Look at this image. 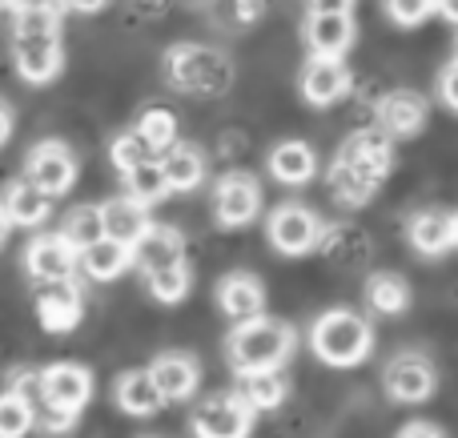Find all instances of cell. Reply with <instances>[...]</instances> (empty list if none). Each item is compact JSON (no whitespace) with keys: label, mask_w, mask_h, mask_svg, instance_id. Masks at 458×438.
Segmentation results:
<instances>
[{"label":"cell","mask_w":458,"mask_h":438,"mask_svg":"<svg viewBox=\"0 0 458 438\" xmlns=\"http://www.w3.org/2000/svg\"><path fill=\"white\" fill-rule=\"evenodd\" d=\"M137 129L157 145V153H165V149L177 145V117H174V109H165V105H149V109H141Z\"/></svg>","instance_id":"37"},{"label":"cell","mask_w":458,"mask_h":438,"mask_svg":"<svg viewBox=\"0 0 458 438\" xmlns=\"http://www.w3.org/2000/svg\"><path fill=\"white\" fill-rule=\"evenodd\" d=\"M406 238L419 249L422 257H438L451 246H458V214H446V209H422V214L411 217L406 225Z\"/></svg>","instance_id":"15"},{"label":"cell","mask_w":458,"mask_h":438,"mask_svg":"<svg viewBox=\"0 0 458 438\" xmlns=\"http://www.w3.org/2000/svg\"><path fill=\"white\" fill-rule=\"evenodd\" d=\"M149 370H153V378H157L165 402H185L201 383V370L190 354H157Z\"/></svg>","instance_id":"22"},{"label":"cell","mask_w":458,"mask_h":438,"mask_svg":"<svg viewBox=\"0 0 458 438\" xmlns=\"http://www.w3.org/2000/svg\"><path fill=\"white\" fill-rule=\"evenodd\" d=\"M13 61L29 85H48L64 69L61 32H13Z\"/></svg>","instance_id":"5"},{"label":"cell","mask_w":458,"mask_h":438,"mask_svg":"<svg viewBox=\"0 0 458 438\" xmlns=\"http://www.w3.org/2000/svg\"><path fill=\"white\" fill-rule=\"evenodd\" d=\"M306 45H310V53L342 56L354 45V16L350 13H310Z\"/></svg>","instance_id":"18"},{"label":"cell","mask_w":458,"mask_h":438,"mask_svg":"<svg viewBox=\"0 0 458 438\" xmlns=\"http://www.w3.org/2000/svg\"><path fill=\"white\" fill-rule=\"evenodd\" d=\"M253 431V407L242 399L237 391L229 394H214L198 407L193 415V434H206V438H242Z\"/></svg>","instance_id":"8"},{"label":"cell","mask_w":458,"mask_h":438,"mask_svg":"<svg viewBox=\"0 0 458 438\" xmlns=\"http://www.w3.org/2000/svg\"><path fill=\"white\" fill-rule=\"evenodd\" d=\"M113 399H117V407L125 410V415L145 418V415H157L165 394H161L153 370H125V375L117 378V386H113Z\"/></svg>","instance_id":"21"},{"label":"cell","mask_w":458,"mask_h":438,"mask_svg":"<svg viewBox=\"0 0 458 438\" xmlns=\"http://www.w3.org/2000/svg\"><path fill=\"white\" fill-rule=\"evenodd\" d=\"M125 185H129V193H133V198L145 201V206H157L165 193H174V190H169V177H165V165H161V157H153V161H145V165L129 169Z\"/></svg>","instance_id":"35"},{"label":"cell","mask_w":458,"mask_h":438,"mask_svg":"<svg viewBox=\"0 0 458 438\" xmlns=\"http://www.w3.org/2000/svg\"><path fill=\"white\" fill-rule=\"evenodd\" d=\"M53 193L48 190H40L37 181H16V185H8V193H4V214H8V222L13 225H21V230H37L40 222H45L48 214H53Z\"/></svg>","instance_id":"19"},{"label":"cell","mask_w":458,"mask_h":438,"mask_svg":"<svg viewBox=\"0 0 458 438\" xmlns=\"http://www.w3.org/2000/svg\"><path fill=\"white\" fill-rule=\"evenodd\" d=\"M4 8H13V13H21V8H29V4H37V0H0Z\"/></svg>","instance_id":"48"},{"label":"cell","mask_w":458,"mask_h":438,"mask_svg":"<svg viewBox=\"0 0 458 438\" xmlns=\"http://www.w3.org/2000/svg\"><path fill=\"white\" fill-rule=\"evenodd\" d=\"M161 165H165L169 190H174V193H193L201 181H206V157H201L198 145H182V141H177L174 149L161 153Z\"/></svg>","instance_id":"27"},{"label":"cell","mask_w":458,"mask_h":438,"mask_svg":"<svg viewBox=\"0 0 458 438\" xmlns=\"http://www.w3.org/2000/svg\"><path fill=\"white\" fill-rule=\"evenodd\" d=\"M77 265H81V249L72 246L64 233H40V238L24 249V274H29L32 282L72 278Z\"/></svg>","instance_id":"11"},{"label":"cell","mask_w":458,"mask_h":438,"mask_svg":"<svg viewBox=\"0 0 458 438\" xmlns=\"http://www.w3.org/2000/svg\"><path fill=\"white\" fill-rule=\"evenodd\" d=\"M24 177L37 181L40 190H48L53 198H64L72 190V181H77V157L61 141H40L24 161Z\"/></svg>","instance_id":"10"},{"label":"cell","mask_w":458,"mask_h":438,"mask_svg":"<svg viewBox=\"0 0 458 438\" xmlns=\"http://www.w3.org/2000/svg\"><path fill=\"white\" fill-rule=\"evenodd\" d=\"M293 326L285 322H274V318H250L229 334V362L233 370H266V366H285L293 354Z\"/></svg>","instance_id":"3"},{"label":"cell","mask_w":458,"mask_h":438,"mask_svg":"<svg viewBox=\"0 0 458 438\" xmlns=\"http://www.w3.org/2000/svg\"><path fill=\"white\" fill-rule=\"evenodd\" d=\"M310 346H314V354L326 362V366L346 370V366H358V362L370 354L374 330L362 314L330 310L314 322V330H310Z\"/></svg>","instance_id":"2"},{"label":"cell","mask_w":458,"mask_h":438,"mask_svg":"<svg viewBox=\"0 0 458 438\" xmlns=\"http://www.w3.org/2000/svg\"><path fill=\"white\" fill-rule=\"evenodd\" d=\"M301 97H306L310 105H318V109H326V105L342 101V97L350 93V69L342 64V56H322L314 53L306 61V69H301Z\"/></svg>","instance_id":"14"},{"label":"cell","mask_w":458,"mask_h":438,"mask_svg":"<svg viewBox=\"0 0 458 438\" xmlns=\"http://www.w3.org/2000/svg\"><path fill=\"white\" fill-rule=\"evenodd\" d=\"M13 32H61V4H53V0H37V4L21 8Z\"/></svg>","instance_id":"38"},{"label":"cell","mask_w":458,"mask_h":438,"mask_svg":"<svg viewBox=\"0 0 458 438\" xmlns=\"http://www.w3.org/2000/svg\"><path fill=\"white\" fill-rule=\"evenodd\" d=\"M374 190H378V185L370 181V177H362L358 173L354 165H350V161H334V169H330V193L334 198L342 201V206H366V201L374 198Z\"/></svg>","instance_id":"32"},{"label":"cell","mask_w":458,"mask_h":438,"mask_svg":"<svg viewBox=\"0 0 458 438\" xmlns=\"http://www.w3.org/2000/svg\"><path fill=\"white\" fill-rule=\"evenodd\" d=\"M322 254L330 257L334 265H346V270H354V265L366 262V254H370V241H366V233H358L354 225H338V230L322 233Z\"/></svg>","instance_id":"29"},{"label":"cell","mask_w":458,"mask_h":438,"mask_svg":"<svg viewBox=\"0 0 458 438\" xmlns=\"http://www.w3.org/2000/svg\"><path fill=\"white\" fill-rule=\"evenodd\" d=\"M64 8H72V13H101L109 0H61Z\"/></svg>","instance_id":"42"},{"label":"cell","mask_w":458,"mask_h":438,"mask_svg":"<svg viewBox=\"0 0 458 438\" xmlns=\"http://www.w3.org/2000/svg\"><path fill=\"white\" fill-rule=\"evenodd\" d=\"M129 262H133V246L109 238V233H105L101 241H93L89 249H81V274H85V278H93V282L121 278V274L129 270Z\"/></svg>","instance_id":"23"},{"label":"cell","mask_w":458,"mask_h":438,"mask_svg":"<svg viewBox=\"0 0 458 438\" xmlns=\"http://www.w3.org/2000/svg\"><path fill=\"white\" fill-rule=\"evenodd\" d=\"M403 434H443V426H435V423H406Z\"/></svg>","instance_id":"45"},{"label":"cell","mask_w":458,"mask_h":438,"mask_svg":"<svg viewBox=\"0 0 458 438\" xmlns=\"http://www.w3.org/2000/svg\"><path fill=\"white\" fill-rule=\"evenodd\" d=\"M454 61H458V56H454Z\"/></svg>","instance_id":"49"},{"label":"cell","mask_w":458,"mask_h":438,"mask_svg":"<svg viewBox=\"0 0 458 438\" xmlns=\"http://www.w3.org/2000/svg\"><path fill=\"white\" fill-rule=\"evenodd\" d=\"M390 13V21L403 24V29H414V24H422L430 13L438 8V0H382Z\"/></svg>","instance_id":"39"},{"label":"cell","mask_w":458,"mask_h":438,"mask_svg":"<svg viewBox=\"0 0 458 438\" xmlns=\"http://www.w3.org/2000/svg\"><path fill=\"white\" fill-rule=\"evenodd\" d=\"M217 306H222V314L233 326H242V322H250V318H261V310H266V290H261V282L253 278V274H229L222 286H217Z\"/></svg>","instance_id":"16"},{"label":"cell","mask_w":458,"mask_h":438,"mask_svg":"<svg viewBox=\"0 0 458 438\" xmlns=\"http://www.w3.org/2000/svg\"><path fill=\"white\" fill-rule=\"evenodd\" d=\"M237 394H242L253 410H277L285 402V394H290V383H285L282 366L242 370V378H237Z\"/></svg>","instance_id":"25"},{"label":"cell","mask_w":458,"mask_h":438,"mask_svg":"<svg viewBox=\"0 0 458 438\" xmlns=\"http://www.w3.org/2000/svg\"><path fill=\"white\" fill-rule=\"evenodd\" d=\"M8 230H13V222H8V214H4V206H0V246H4V238H8Z\"/></svg>","instance_id":"47"},{"label":"cell","mask_w":458,"mask_h":438,"mask_svg":"<svg viewBox=\"0 0 458 438\" xmlns=\"http://www.w3.org/2000/svg\"><path fill=\"white\" fill-rule=\"evenodd\" d=\"M382 383H386V394L394 402H427L438 386V375H435V362L419 350H403L386 362L382 370Z\"/></svg>","instance_id":"6"},{"label":"cell","mask_w":458,"mask_h":438,"mask_svg":"<svg viewBox=\"0 0 458 438\" xmlns=\"http://www.w3.org/2000/svg\"><path fill=\"white\" fill-rule=\"evenodd\" d=\"M153 157H161V153H157V145H153L149 137H145L137 125L129 129V133L113 137V145H109V161L121 169V173H129V169L145 165V161H153Z\"/></svg>","instance_id":"34"},{"label":"cell","mask_w":458,"mask_h":438,"mask_svg":"<svg viewBox=\"0 0 458 438\" xmlns=\"http://www.w3.org/2000/svg\"><path fill=\"white\" fill-rule=\"evenodd\" d=\"M438 13H443L451 24H458V0H438Z\"/></svg>","instance_id":"46"},{"label":"cell","mask_w":458,"mask_h":438,"mask_svg":"<svg viewBox=\"0 0 458 438\" xmlns=\"http://www.w3.org/2000/svg\"><path fill=\"white\" fill-rule=\"evenodd\" d=\"M206 13L217 29H250L266 16V0H206Z\"/></svg>","instance_id":"33"},{"label":"cell","mask_w":458,"mask_h":438,"mask_svg":"<svg viewBox=\"0 0 458 438\" xmlns=\"http://www.w3.org/2000/svg\"><path fill=\"white\" fill-rule=\"evenodd\" d=\"M105 233L117 241H125V246H137V241L145 238V230H149V206H145L141 198H133V193H121V198L105 201Z\"/></svg>","instance_id":"20"},{"label":"cell","mask_w":458,"mask_h":438,"mask_svg":"<svg viewBox=\"0 0 458 438\" xmlns=\"http://www.w3.org/2000/svg\"><path fill=\"white\" fill-rule=\"evenodd\" d=\"M133 262H141V270H161V265L185 262V238L174 225H149L145 238L133 246Z\"/></svg>","instance_id":"24"},{"label":"cell","mask_w":458,"mask_h":438,"mask_svg":"<svg viewBox=\"0 0 458 438\" xmlns=\"http://www.w3.org/2000/svg\"><path fill=\"white\" fill-rule=\"evenodd\" d=\"M378 125L386 129L390 137H414L427 125V101L411 88H394L378 101Z\"/></svg>","instance_id":"17"},{"label":"cell","mask_w":458,"mask_h":438,"mask_svg":"<svg viewBox=\"0 0 458 438\" xmlns=\"http://www.w3.org/2000/svg\"><path fill=\"white\" fill-rule=\"evenodd\" d=\"M40 391H45V402L56 410H69V415H81L93 399V375L77 362H56V366L40 370ZM40 402V407H45Z\"/></svg>","instance_id":"9"},{"label":"cell","mask_w":458,"mask_h":438,"mask_svg":"<svg viewBox=\"0 0 458 438\" xmlns=\"http://www.w3.org/2000/svg\"><path fill=\"white\" fill-rule=\"evenodd\" d=\"M165 80L185 97H225L233 88V61L209 45H174L165 53Z\"/></svg>","instance_id":"1"},{"label":"cell","mask_w":458,"mask_h":438,"mask_svg":"<svg viewBox=\"0 0 458 438\" xmlns=\"http://www.w3.org/2000/svg\"><path fill=\"white\" fill-rule=\"evenodd\" d=\"M269 173L282 185H306L318 173V153L306 141H282L269 149Z\"/></svg>","instance_id":"26"},{"label":"cell","mask_w":458,"mask_h":438,"mask_svg":"<svg viewBox=\"0 0 458 438\" xmlns=\"http://www.w3.org/2000/svg\"><path fill=\"white\" fill-rule=\"evenodd\" d=\"M137 13H145V16H165V13H169V0H137Z\"/></svg>","instance_id":"43"},{"label":"cell","mask_w":458,"mask_h":438,"mask_svg":"<svg viewBox=\"0 0 458 438\" xmlns=\"http://www.w3.org/2000/svg\"><path fill=\"white\" fill-rule=\"evenodd\" d=\"M338 157L350 161V165H354L362 177H370L374 185H382V177H386L390 165H394L390 133H386L382 125H378V129H358V133L346 137V145H342Z\"/></svg>","instance_id":"13"},{"label":"cell","mask_w":458,"mask_h":438,"mask_svg":"<svg viewBox=\"0 0 458 438\" xmlns=\"http://www.w3.org/2000/svg\"><path fill=\"white\" fill-rule=\"evenodd\" d=\"M310 13H350L354 0H306Z\"/></svg>","instance_id":"41"},{"label":"cell","mask_w":458,"mask_h":438,"mask_svg":"<svg viewBox=\"0 0 458 438\" xmlns=\"http://www.w3.org/2000/svg\"><path fill=\"white\" fill-rule=\"evenodd\" d=\"M322 233L326 230H322V222H318V214L306 206H277L266 225L269 246L285 257H301V254H310V249H318L322 246Z\"/></svg>","instance_id":"4"},{"label":"cell","mask_w":458,"mask_h":438,"mask_svg":"<svg viewBox=\"0 0 458 438\" xmlns=\"http://www.w3.org/2000/svg\"><path fill=\"white\" fill-rule=\"evenodd\" d=\"M438 97L446 101V109H454V113H458V61H454V64H446L443 77H438Z\"/></svg>","instance_id":"40"},{"label":"cell","mask_w":458,"mask_h":438,"mask_svg":"<svg viewBox=\"0 0 458 438\" xmlns=\"http://www.w3.org/2000/svg\"><path fill=\"white\" fill-rule=\"evenodd\" d=\"M261 209V190L250 173H229L217 181V193H214V217L217 225L225 230H242L258 217Z\"/></svg>","instance_id":"12"},{"label":"cell","mask_w":458,"mask_h":438,"mask_svg":"<svg viewBox=\"0 0 458 438\" xmlns=\"http://www.w3.org/2000/svg\"><path fill=\"white\" fill-rule=\"evenodd\" d=\"M145 278H149V294L157 298L161 306L185 302V298H190V290H193V274H190V265H185V262H174V265H161V270H149Z\"/></svg>","instance_id":"31"},{"label":"cell","mask_w":458,"mask_h":438,"mask_svg":"<svg viewBox=\"0 0 458 438\" xmlns=\"http://www.w3.org/2000/svg\"><path fill=\"white\" fill-rule=\"evenodd\" d=\"M64 238L77 249H89L93 241L105 238V209L101 206H77L69 217H64Z\"/></svg>","instance_id":"36"},{"label":"cell","mask_w":458,"mask_h":438,"mask_svg":"<svg viewBox=\"0 0 458 438\" xmlns=\"http://www.w3.org/2000/svg\"><path fill=\"white\" fill-rule=\"evenodd\" d=\"M8 137H13V109L0 101V145H4Z\"/></svg>","instance_id":"44"},{"label":"cell","mask_w":458,"mask_h":438,"mask_svg":"<svg viewBox=\"0 0 458 438\" xmlns=\"http://www.w3.org/2000/svg\"><path fill=\"white\" fill-rule=\"evenodd\" d=\"M366 306L382 318H398V314L411 310V286L398 274H370L366 282Z\"/></svg>","instance_id":"28"},{"label":"cell","mask_w":458,"mask_h":438,"mask_svg":"<svg viewBox=\"0 0 458 438\" xmlns=\"http://www.w3.org/2000/svg\"><path fill=\"white\" fill-rule=\"evenodd\" d=\"M32 426H37V402L16 386L0 394V438H21Z\"/></svg>","instance_id":"30"},{"label":"cell","mask_w":458,"mask_h":438,"mask_svg":"<svg viewBox=\"0 0 458 438\" xmlns=\"http://www.w3.org/2000/svg\"><path fill=\"white\" fill-rule=\"evenodd\" d=\"M37 318L48 334H69V330L81 326L85 318V298H81V286L72 278H56V282H37Z\"/></svg>","instance_id":"7"}]
</instances>
